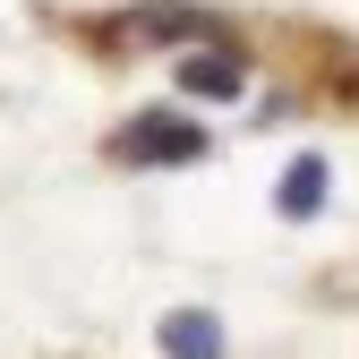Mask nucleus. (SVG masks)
<instances>
[{
  "label": "nucleus",
  "mask_w": 359,
  "mask_h": 359,
  "mask_svg": "<svg viewBox=\"0 0 359 359\" xmlns=\"http://www.w3.org/2000/svg\"><path fill=\"white\" fill-rule=\"evenodd\" d=\"M120 154H128V163H197L205 137H197L180 111H137V120L120 128Z\"/></svg>",
  "instance_id": "1"
},
{
  "label": "nucleus",
  "mask_w": 359,
  "mask_h": 359,
  "mask_svg": "<svg viewBox=\"0 0 359 359\" xmlns=\"http://www.w3.org/2000/svg\"><path fill=\"white\" fill-rule=\"evenodd\" d=\"M180 86L205 95V103H231L240 86H248V69H240L231 52H180Z\"/></svg>",
  "instance_id": "2"
},
{
  "label": "nucleus",
  "mask_w": 359,
  "mask_h": 359,
  "mask_svg": "<svg viewBox=\"0 0 359 359\" xmlns=\"http://www.w3.org/2000/svg\"><path fill=\"white\" fill-rule=\"evenodd\" d=\"M325 189H334V171H325V154H291V171H283V189H274V205L291 214V222H308L325 205Z\"/></svg>",
  "instance_id": "3"
},
{
  "label": "nucleus",
  "mask_w": 359,
  "mask_h": 359,
  "mask_svg": "<svg viewBox=\"0 0 359 359\" xmlns=\"http://www.w3.org/2000/svg\"><path fill=\"white\" fill-rule=\"evenodd\" d=\"M163 351L171 359H222V325L205 317V308H171L163 317Z\"/></svg>",
  "instance_id": "4"
}]
</instances>
